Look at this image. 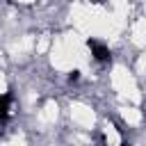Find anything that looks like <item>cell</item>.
I'll return each mask as SVG.
<instances>
[{"instance_id":"cell-1","label":"cell","mask_w":146,"mask_h":146,"mask_svg":"<svg viewBox=\"0 0 146 146\" xmlns=\"http://www.w3.org/2000/svg\"><path fill=\"white\" fill-rule=\"evenodd\" d=\"M87 46H89V50H91V55H94V59H98V62H110V48L105 46V43H100V41H96V39H89L87 41Z\"/></svg>"},{"instance_id":"cell-2","label":"cell","mask_w":146,"mask_h":146,"mask_svg":"<svg viewBox=\"0 0 146 146\" xmlns=\"http://www.w3.org/2000/svg\"><path fill=\"white\" fill-rule=\"evenodd\" d=\"M9 110H11V94H2L0 96V123L9 119Z\"/></svg>"},{"instance_id":"cell-3","label":"cell","mask_w":146,"mask_h":146,"mask_svg":"<svg viewBox=\"0 0 146 146\" xmlns=\"http://www.w3.org/2000/svg\"><path fill=\"white\" fill-rule=\"evenodd\" d=\"M78 78H80V73H78V71H71V73H68V80H71V82H73V80H78Z\"/></svg>"}]
</instances>
